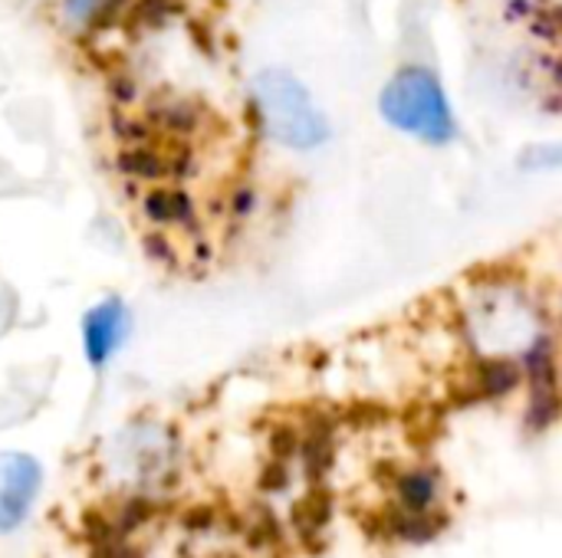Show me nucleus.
Here are the masks:
<instances>
[{
	"label": "nucleus",
	"mask_w": 562,
	"mask_h": 558,
	"mask_svg": "<svg viewBox=\"0 0 562 558\" xmlns=\"http://www.w3.org/2000/svg\"><path fill=\"white\" fill-rule=\"evenodd\" d=\"M300 441H303V434H300L296 428L280 424V428H273V434H270V454H273L277 460H290V457L300 454Z\"/></svg>",
	"instance_id": "16"
},
{
	"label": "nucleus",
	"mask_w": 562,
	"mask_h": 558,
	"mask_svg": "<svg viewBox=\"0 0 562 558\" xmlns=\"http://www.w3.org/2000/svg\"><path fill=\"white\" fill-rule=\"evenodd\" d=\"M211 523H214L211 510H191V513L184 516V526H191V529H201V526H211Z\"/></svg>",
	"instance_id": "24"
},
{
	"label": "nucleus",
	"mask_w": 562,
	"mask_h": 558,
	"mask_svg": "<svg viewBox=\"0 0 562 558\" xmlns=\"http://www.w3.org/2000/svg\"><path fill=\"white\" fill-rule=\"evenodd\" d=\"M148 125L155 122V128L161 135H175V138H188L201 128L204 122V109L191 99H158L148 109Z\"/></svg>",
	"instance_id": "8"
},
{
	"label": "nucleus",
	"mask_w": 562,
	"mask_h": 558,
	"mask_svg": "<svg viewBox=\"0 0 562 558\" xmlns=\"http://www.w3.org/2000/svg\"><path fill=\"white\" fill-rule=\"evenodd\" d=\"M145 253H148L155 263L178 266V250L171 247V240H168L165 234H148V237H145Z\"/></svg>",
	"instance_id": "18"
},
{
	"label": "nucleus",
	"mask_w": 562,
	"mask_h": 558,
	"mask_svg": "<svg viewBox=\"0 0 562 558\" xmlns=\"http://www.w3.org/2000/svg\"><path fill=\"white\" fill-rule=\"evenodd\" d=\"M550 82H553V92H560L562 95V56L553 62V79H550Z\"/></svg>",
	"instance_id": "25"
},
{
	"label": "nucleus",
	"mask_w": 562,
	"mask_h": 558,
	"mask_svg": "<svg viewBox=\"0 0 562 558\" xmlns=\"http://www.w3.org/2000/svg\"><path fill=\"white\" fill-rule=\"evenodd\" d=\"M537 0H507V7H504V16L507 20H530L533 13H537Z\"/></svg>",
	"instance_id": "22"
},
{
	"label": "nucleus",
	"mask_w": 562,
	"mask_h": 558,
	"mask_svg": "<svg viewBox=\"0 0 562 558\" xmlns=\"http://www.w3.org/2000/svg\"><path fill=\"white\" fill-rule=\"evenodd\" d=\"M524 375L530 378V391H557L560 388V345H557V335L550 332H540L524 358Z\"/></svg>",
	"instance_id": "7"
},
{
	"label": "nucleus",
	"mask_w": 562,
	"mask_h": 558,
	"mask_svg": "<svg viewBox=\"0 0 562 558\" xmlns=\"http://www.w3.org/2000/svg\"><path fill=\"white\" fill-rule=\"evenodd\" d=\"M375 105L382 122L398 135H412L431 148H448L451 141H458L461 128L445 92V82L425 62L398 66L392 79L382 86Z\"/></svg>",
	"instance_id": "1"
},
{
	"label": "nucleus",
	"mask_w": 562,
	"mask_h": 558,
	"mask_svg": "<svg viewBox=\"0 0 562 558\" xmlns=\"http://www.w3.org/2000/svg\"><path fill=\"white\" fill-rule=\"evenodd\" d=\"M92 558H135V553L122 543V536H112V539L92 546Z\"/></svg>",
	"instance_id": "21"
},
{
	"label": "nucleus",
	"mask_w": 562,
	"mask_h": 558,
	"mask_svg": "<svg viewBox=\"0 0 562 558\" xmlns=\"http://www.w3.org/2000/svg\"><path fill=\"white\" fill-rule=\"evenodd\" d=\"M142 214L155 227H181L188 234H198V207L194 197L184 187H148L142 197Z\"/></svg>",
	"instance_id": "5"
},
{
	"label": "nucleus",
	"mask_w": 562,
	"mask_h": 558,
	"mask_svg": "<svg viewBox=\"0 0 562 558\" xmlns=\"http://www.w3.org/2000/svg\"><path fill=\"white\" fill-rule=\"evenodd\" d=\"M290 483V467H286V460H270L267 467H263V474H260V490H267V493H277V490H283Z\"/></svg>",
	"instance_id": "20"
},
{
	"label": "nucleus",
	"mask_w": 562,
	"mask_h": 558,
	"mask_svg": "<svg viewBox=\"0 0 562 558\" xmlns=\"http://www.w3.org/2000/svg\"><path fill=\"white\" fill-rule=\"evenodd\" d=\"M562 414L560 388L557 391H530V408H527V431L543 434L547 428H553Z\"/></svg>",
	"instance_id": "13"
},
{
	"label": "nucleus",
	"mask_w": 562,
	"mask_h": 558,
	"mask_svg": "<svg viewBox=\"0 0 562 558\" xmlns=\"http://www.w3.org/2000/svg\"><path fill=\"white\" fill-rule=\"evenodd\" d=\"M254 128L293 151H313L329 141V118L316 109L306 86L286 69H263L250 92Z\"/></svg>",
	"instance_id": "2"
},
{
	"label": "nucleus",
	"mask_w": 562,
	"mask_h": 558,
	"mask_svg": "<svg viewBox=\"0 0 562 558\" xmlns=\"http://www.w3.org/2000/svg\"><path fill=\"white\" fill-rule=\"evenodd\" d=\"M148 516H151V503H148V500H142V497H132V500L119 510V516H115V529L125 536V533L138 529Z\"/></svg>",
	"instance_id": "17"
},
{
	"label": "nucleus",
	"mask_w": 562,
	"mask_h": 558,
	"mask_svg": "<svg viewBox=\"0 0 562 558\" xmlns=\"http://www.w3.org/2000/svg\"><path fill=\"white\" fill-rule=\"evenodd\" d=\"M128 329H132V319L119 296H109L99 306H92L82 319V345H86L89 365L102 368L125 345Z\"/></svg>",
	"instance_id": "3"
},
{
	"label": "nucleus",
	"mask_w": 562,
	"mask_h": 558,
	"mask_svg": "<svg viewBox=\"0 0 562 558\" xmlns=\"http://www.w3.org/2000/svg\"><path fill=\"white\" fill-rule=\"evenodd\" d=\"M524 365L514 358H477L471 368V385L484 401H501L524 385Z\"/></svg>",
	"instance_id": "6"
},
{
	"label": "nucleus",
	"mask_w": 562,
	"mask_h": 558,
	"mask_svg": "<svg viewBox=\"0 0 562 558\" xmlns=\"http://www.w3.org/2000/svg\"><path fill=\"white\" fill-rule=\"evenodd\" d=\"M438 493V480L428 470H412L398 477V497L408 510H425Z\"/></svg>",
	"instance_id": "12"
},
{
	"label": "nucleus",
	"mask_w": 562,
	"mask_h": 558,
	"mask_svg": "<svg viewBox=\"0 0 562 558\" xmlns=\"http://www.w3.org/2000/svg\"><path fill=\"white\" fill-rule=\"evenodd\" d=\"M329 513H333V497L326 490H313L306 493L296 506H293V526L300 533L303 543H319V533L326 529L329 523Z\"/></svg>",
	"instance_id": "10"
},
{
	"label": "nucleus",
	"mask_w": 562,
	"mask_h": 558,
	"mask_svg": "<svg viewBox=\"0 0 562 558\" xmlns=\"http://www.w3.org/2000/svg\"><path fill=\"white\" fill-rule=\"evenodd\" d=\"M517 171L524 174H553L562 171V141H533L517 155Z\"/></svg>",
	"instance_id": "11"
},
{
	"label": "nucleus",
	"mask_w": 562,
	"mask_h": 558,
	"mask_svg": "<svg viewBox=\"0 0 562 558\" xmlns=\"http://www.w3.org/2000/svg\"><path fill=\"white\" fill-rule=\"evenodd\" d=\"M257 207H260V191L250 181H240V184L231 187V194H227V214L234 220H250L257 214Z\"/></svg>",
	"instance_id": "15"
},
{
	"label": "nucleus",
	"mask_w": 562,
	"mask_h": 558,
	"mask_svg": "<svg viewBox=\"0 0 562 558\" xmlns=\"http://www.w3.org/2000/svg\"><path fill=\"white\" fill-rule=\"evenodd\" d=\"M119 171L128 174V178H135V181H151V184L171 178L165 148H161V145H151V141L125 145V148L119 151Z\"/></svg>",
	"instance_id": "9"
},
{
	"label": "nucleus",
	"mask_w": 562,
	"mask_h": 558,
	"mask_svg": "<svg viewBox=\"0 0 562 558\" xmlns=\"http://www.w3.org/2000/svg\"><path fill=\"white\" fill-rule=\"evenodd\" d=\"M40 490V467L26 454H0V529H16Z\"/></svg>",
	"instance_id": "4"
},
{
	"label": "nucleus",
	"mask_w": 562,
	"mask_h": 558,
	"mask_svg": "<svg viewBox=\"0 0 562 558\" xmlns=\"http://www.w3.org/2000/svg\"><path fill=\"white\" fill-rule=\"evenodd\" d=\"M280 539V526L273 523V516L270 513H257L254 516V523H250V543L254 546H273Z\"/></svg>",
	"instance_id": "19"
},
{
	"label": "nucleus",
	"mask_w": 562,
	"mask_h": 558,
	"mask_svg": "<svg viewBox=\"0 0 562 558\" xmlns=\"http://www.w3.org/2000/svg\"><path fill=\"white\" fill-rule=\"evenodd\" d=\"M109 89H112V95H115L119 105H128V102L135 99V82L125 79V76H115V79L109 82Z\"/></svg>",
	"instance_id": "23"
},
{
	"label": "nucleus",
	"mask_w": 562,
	"mask_h": 558,
	"mask_svg": "<svg viewBox=\"0 0 562 558\" xmlns=\"http://www.w3.org/2000/svg\"><path fill=\"white\" fill-rule=\"evenodd\" d=\"M178 10H181V0H138L125 13V23L132 20V26L138 30H155V26H165Z\"/></svg>",
	"instance_id": "14"
}]
</instances>
